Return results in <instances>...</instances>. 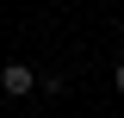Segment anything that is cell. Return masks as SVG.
Wrapping results in <instances>:
<instances>
[{
	"mask_svg": "<svg viewBox=\"0 0 124 118\" xmlns=\"http://www.w3.org/2000/svg\"><path fill=\"white\" fill-rule=\"evenodd\" d=\"M31 87H37V75H31L25 62H6V68H0V93H6V100H25Z\"/></svg>",
	"mask_w": 124,
	"mask_h": 118,
	"instance_id": "obj_1",
	"label": "cell"
},
{
	"mask_svg": "<svg viewBox=\"0 0 124 118\" xmlns=\"http://www.w3.org/2000/svg\"><path fill=\"white\" fill-rule=\"evenodd\" d=\"M112 81H118V93H124V62H118V68H112Z\"/></svg>",
	"mask_w": 124,
	"mask_h": 118,
	"instance_id": "obj_2",
	"label": "cell"
}]
</instances>
